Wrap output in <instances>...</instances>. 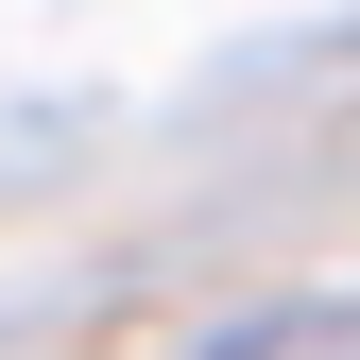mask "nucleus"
Here are the masks:
<instances>
[]
</instances>
